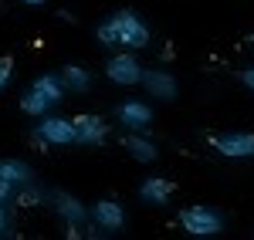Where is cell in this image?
<instances>
[{
	"mask_svg": "<svg viewBox=\"0 0 254 240\" xmlns=\"http://www.w3.org/2000/svg\"><path fill=\"white\" fill-rule=\"evenodd\" d=\"M149 24L139 17L136 10L122 7L109 20L95 24V41L102 48H119V51H142L149 44Z\"/></svg>",
	"mask_w": 254,
	"mask_h": 240,
	"instance_id": "6da1fadb",
	"label": "cell"
},
{
	"mask_svg": "<svg viewBox=\"0 0 254 240\" xmlns=\"http://www.w3.org/2000/svg\"><path fill=\"white\" fill-rule=\"evenodd\" d=\"M31 145L38 152H48V149H58V145H78V129H75V119H64V115H41L38 125L31 129Z\"/></svg>",
	"mask_w": 254,
	"mask_h": 240,
	"instance_id": "7a4b0ae2",
	"label": "cell"
},
{
	"mask_svg": "<svg viewBox=\"0 0 254 240\" xmlns=\"http://www.w3.org/2000/svg\"><path fill=\"white\" fill-rule=\"evenodd\" d=\"M176 220L190 237H217V234H224V223H227L224 213L217 206H207V203H193V206L180 210Z\"/></svg>",
	"mask_w": 254,
	"mask_h": 240,
	"instance_id": "3957f363",
	"label": "cell"
},
{
	"mask_svg": "<svg viewBox=\"0 0 254 240\" xmlns=\"http://www.w3.org/2000/svg\"><path fill=\"white\" fill-rule=\"evenodd\" d=\"M142 75H146V68L139 64L136 51H119L112 58L105 61V78L119 85V88H136L142 85Z\"/></svg>",
	"mask_w": 254,
	"mask_h": 240,
	"instance_id": "277c9868",
	"label": "cell"
},
{
	"mask_svg": "<svg viewBox=\"0 0 254 240\" xmlns=\"http://www.w3.org/2000/svg\"><path fill=\"white\" fill-rule=\"evenodd\" d=\"M210 149L224 159H254V132H220L210 136Z\"/></svg>",
	"mask_w": 254,
	"mask_h": 240,
	"instance_id": "5b68a950",
	"label": "cell"
},
{
	"mask_svg": "<svg viewBox=\"0 0 254 240\" xmlns=\"http://www.w3.org/2000/svg\"><path fill=\"white\" fill-rule=\"evenodd\" d=\"M116 122L126 132H146L153 125V105L142 98H126L116 105Z\"/></svg>",
	"mask_w": 254,
	"mask_h": 240,
	"instance_id": "8992f818",
	"label": "cell"
},
{
	"mask_svg": "<svg viewBox=\"0 0 254 240\" xmlns=\"http://www.w3.org/2000/svg\"><path fill=\"white\" fill-rule=\"evenodd\" d=\"M51 206H55V213L61 217V223H71V227H85V223L92 220V210L78 200V196H71V193H64V190H51Z\"/></svg>",
	"mask_w": 254,
	"mask_h": 240,
	"instance_id": "52a82bcc",
	"label": "cell"
},
{
	"mask_svg": "<svg viewBox=\"0 0 254 240\" xmlns=\"http://www.w3.org/2000/svg\"><path fill=\"white\" fill-rule=\"evenodd\" d=\"M142 88H146L156 101H173L176 95H180V81H176L173 71H166V68H146Z\"/></svg>",
	"mask_w": 254,
	"mask_h": 240,
	"instance_id": "ba28073f",
	"label": "cell"
},
{
	"mask_svg": "<svg viewBox=\"0 0 254 240\" xmlns=\"http://www.w3.org/2000/svg\"><path fill=\"white\" fill-rule=\"evenodd\" d=\"M92 220H95L102 230H109V234H119V230L126 227V206H122L116 196H105V200L92 203Z\"/></svg>",
	"mask_w": 254,
	"mask_h": 240,
	"instance_id": "9c48e42d",
	"label": "cell"
},
{
	"mask_svg": "<svg viewBox=\"0 0 254 240\" xmlns=\"http://www.w3.org/2000/svg\"><path fill=\"white\" fill-rule=\"evenodd\" d=\"M75 129H78V145H105L109 139V122L102 119V115H92V112H85V115H75Z\"/></svg>",
	"mask_w": 254,
	"mask_h": 240,
	"instance_id": "30bf717a",
	"label": "cell"
},
{
	"mask_svg": "<svg viewBox=\"0 0 254 240\" xmlns=\"http://www.w3.org/2000/svg\"><path fill=\"white\" fill-rule=\"evenodd\" d=\"M176 193L173 180H166V176H146V180L139 183V200L149 203V206H163V203H170Z\"/></svg>",
	"mask_w": 254,
	"mask_h": 240,
	"instance_id": "8fae6325",
	"label": "cell"
},
{
	"mask_svg": "<svg viewBox=\"0 0 254 240\" xmlns=\"http://www.w3.org/2000/svg\"><path fill=\"white\" fill-rule=\"evenodd\" d=\"M122 149H126V152H129L136 162H156L159 159L156 142L149 139L146 132H129V136L122 139Z\"/></svg>",
	"mask_w": 254,
	"mask_h": 240,
	"instance_id": "7c38bea8",
	"label": "cell"
},
{
	"mask_svg": "<svg viewBox=\"0 0 254 240\" xmlns=\"http://www.w3.org/2000/svg\"><path fill=\"white\" fill-rule=\"evenodd\" d=\"M51 108H55V101L48 98L44 92H38L34 85H31V88L20 95V112H24V115H31V119H41V115H48Z\"/></svg>",
	"mask_w": 254,
	"mask_h": 240,
	"instance_id": "4fadbf2b",
	"label": "cell"
},
{
	"mask_svg": "<svg viewBox=\"0 0 254 240\" xmlns=\"http://www.w3.org/2000/svg\"><path fill=\"white\" fill-rule=\"evenodd\" d=\"M0 180L14 183V186H27L34 180V169H31V162H24V159H0Z\"/></svg>",
	"mask_w": 254,
	"mask_h": 240,
	"instance_id": "5bb4252c",
	"label": "cell"
},
{
	"mask_svg": "<svg viewBox=\"0 0 254 240\" xmlns=\"http://www.w3.org/2000/svg\"><path fill=\"white\" fill-rule=\"evenodd\" d=\"M61 78L68 85V92H78V95H85V92L92 88V71H88L85 64H75V61L61 68Z\"/></svg>",
	"mask_w": 254,
	"mask_h": 240,
	"instance_id": "9a60e30c",
	"label": "cell"
},
{
	"mask_svg": "<svg viewBox=\"0 0 254 240\" xmlns=\"http://www.w3.org/2000/svg\"><path fill=\"white\" fill-rule=\"evenodd\" d=\"M34 88H38V92H44V95L55 101V105H61V101H64V95H68L64 78H61V75H51V71L38 75V78H34Z\"/></svg>",
	"mask_w": 254,
	"mask_h": 240,
	"instance_id": "2e32d148",
	"label": "cell"
},
{
	"mask_svg": "<svg viewBox=\"0 0 254 240\" xmlns=\"http://www.w3.org/2000/svg\"><path fill=\"white\" fill-rule=\"evenodd\" d=\"M41 203H51V190H48V186H41L38 180H31L27 186H20L17 206H41Z\"/></svg>",
	"mask_w": 254,
	"mask_h": 240,
	"instance_id": "e0dca14e",
	"label": "cell"
},
{
	"mask_svg": "<svg viewBox=\"0 0 254 240\" xmlns=\"http://www.w3.org/2000/svg\"><path fill=\"white\" fill-rule=\"evenodd\" d=\"M14 217H10V203H0V240L14 237Z\"/></svg>",
	"mask_w": 254,
	"mask_h": 240,
	"instance_id": "ac0fdd59",
	"label": "cell"
},
{
	"mask_svg": "<svg viewBox=\"0 0 254 240\" xmlns=\"http://www.w3.org/2000/svg\"><path fill=\"white\" fill-rule=\"evenodd\" d=\"M10 78H14V58H0V92L10 85Z\"/></svg>",
	"mask_w": 254,
	"mask_h": 240,
	"instance_id": "d6986e66",
	"label": "cell"
},
{
	"mask_svg": "<svg viewBox=\"0 0 254 240\" xmlns=\"http://www.w3.org/2000/svg\"><path fill=\"white\" fill-rule=\"evenodd\" d=\"M17 193H20V186L0 180V203H17Z\"/></svg>",
	"mask_w": 254,
	"mask_h": 240,
	"instance_id": "ffe728a7",
	"label": "cell"
},
{
	"mask_svg": "<svg viewBox=\"0 0 254 240\" xmlns=\"http://www.w3.org/2000/svg\"><path fill=\"white\" fill-rule=\"evenodd\" d=\"M241 85H244L248 92H254V64H251V68H244V71H241Z\"/></svg>",
	"mask_w": 254,
	"mask_h": 240,
	"instance_id": "44dd1931",
	"label": "cell"
},
{
	"mask_svg": "<svg viewBox=\"0 0 254 240\" xmlns=\"http://www.w3.org/2000/svg\"><path fill=\"white\" fill-rule=\"evenodd\" d=\"M58 20H61V24H75V14H71V10H64V7H61V10H58Z\"/></svg>",
	"mask_w": 254,
	"mask_h": 240,
	"instance_id": "7402d4cb",
	"label": "cell"
},
{
	"mask_svg": "<svg viewBox=\"0 0 254 240\" xmlns=\"http://www.w3.org/2000/svg\"><path fill=\"white\" fill-rule=\"evenodd\" d=\"M17 3H24V7H44L48 0H17Z\"/></svg>",
	"mask_w": 254,
	"mask_h": 240,
	"instance_id": "603a6c76",
	"label": "cell"
},
{
	"mask_svg": "<svg viewBox=\"0 0 254 240\" xmlns=\"http://www.w3.org/2000/svg\"><path fill=\"white\" fill-rule=\"evenodd\" d=\"M248 44H251V51H254V34H251V38H248Z\"/></svg>",
	"mask_w": 254,
	"mask_h": 240,
	"instance_id": "cb8c5ba5",
	"label": "cell"
}]
</instances>
